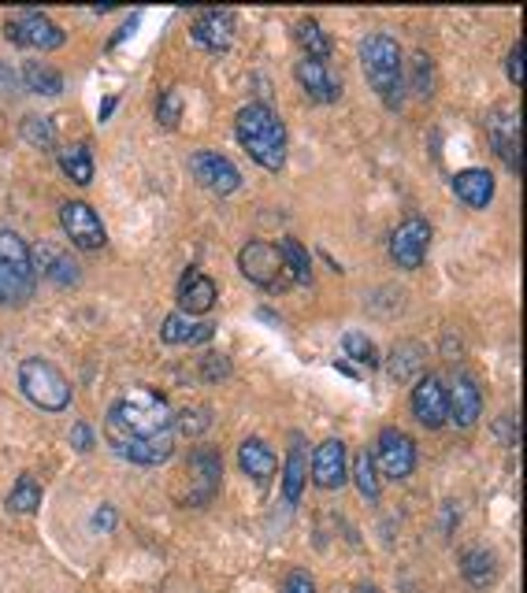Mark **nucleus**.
Instances as JSON below:
<instances>
[{"mask_svg":"<svg viewBox=\"0 0 527 593\" xmlns=\"http://www.w3.org/2000/svg\"><path fill=\"white\" fill-rule=\"evenodd\" d=\"M157 119L164 122L168 130L179 127V119H182V94H179V89H164V94H160Z\"/></svg>","mask_w":527,"mask_h":593,"instance_id":"obj_37","label":"nucleus"},{"mask_svg":"<svg viewBox=\"0 0 527 593\" xmlns=\"http://www.w3.org/2000/svg\"><path fill=\"white\" fill-rule=\"evenodd\" d=\"M361 67L375 97L390 111H398L405 105V60L398 41L390 34H368L361 41Z\"/></svg>","mask_w":527,"mask_h":593,"instance_id":"obj_3","label":"nucleus"},{"mask_svg":"<svg viewBox=\"0 0 527 593\" xmlns=\"http://www.w3.org/2000/svg\"><path fill=\"white\" fill-rule=\"evenodd\" d=\"M23 141L26 145H34V149H53V141H56V130H53V122H49L45 116H26L23 119Z\"/></svg>","mask_w":527,"mask_h":593,"instance_id":"obj_35","label":"nucleus"},{"mask_svg":"<svg viewBox=\"0 0 527 593\" xmlns=\"http://www.w3.org/2000/svg\"><path fill=\"white\" fill-rule=\"evenodd\" d=\"M190 505H208L212 497H216L219 489V475H223V460L219 453H212V449H194L190 453Z\"/></svg>","mask_w":527,"mask_h":593,"instance_id":"obj_16","label":"nucleus"},{"mask_svg":"<svg viewBox=\"0 0 527 593\" xmlns=\"http://www.w3.org/2000/svg\"><path fill=\"white\" fill-rule=\"evenodd\" d=\"M230 375V364L223 360L219 353H208L205 356V378H227Z\"/></svg>","mask_w":527,"mask_h":593,"instance_id":"obj_40","label":"nucleus"},{"mask_svg":"<svg viewBox=\"0 0 527 593\" xmlns=\"http://www.w3.org/2000/svg\"><path fill=\"white\" fill-rule=\"evenodd\" d=\"M279 593H316V582H312L309 571H290Z\"/></svg>","mask_w":527,"mask_h":593,"instance_id":"obj_38","label":"nucleus"},{"mask_svg":"<svg viewBox=\"0 0 527 593\" xmlns=\"http://www.w3.org/2000/svg\"><path fill=\"white\" fill-rule=\"evenodd\" d=\"M486 138H491V149L498 152L505 168L520 179L524 171V157H520V111L502 105L486 116Z\"/></svg>","mask_w":527,"mask_h":593,"instance_id":"obj_8","label":"nucleus"},{"mask_svg":"<svg viewBox=\"0 0 527 593\" xmlns=\"http://www.w3.org/2000/svg\"><path fill=\"white\" fill-rule=\"evenodd\" d=\"M309 483V456H305V442L301 434H293V445H290V456H287V467H282V497L287 505H298L301 500V489Z\"/></svg>","mask_w":527,"mask_h":593,"instance_id":"obj_23","label":"nucleus"},{"mask_svg":"<svg viewBox=\"0 0 527 593\" xmlns=\"http://www.w3.org/2000/svg\"><path fill=\"white\" fill-rule=\"evenodd\" d=\"M293 78L301 82V89L320 100V105H334V100L342 97V82L331 75L327 64H320V60H298V67H293Z\"/></svg>","mask_w":527,"mask_h":593,"instance_id":"obj_19","label":"nucleus"},{"mask_svg":"<svg viewBox=\"0 0 527 593\" xmlns=\"http://www.w3.org/2000/svg\"><path fill=\"white\" fill-rule=\"evenodd\" d=\"M190 171H194L201 186L219 193V197H227V193H235L241 186L238 168L227 157H219V152H194V157H190Z\"/></svg>","mask_w":527,"mask_h":593,"instance_id":"obj_14","label":"nucleus"},{"mask_svg":"<svg viewBox=\"0 0 527 593\" xmlns=\"http://www.w3.org/2000/svg\"><path fill=\"white\" fill-rule=\"evenodd\" d=\"M212 427V408H186L175 416V431L186 438H201Z\"/></svg>","mask_w":527,"mask_h":593,"instance_id":"obj_36","label":"nucleus"},{"mask_svg":"<svg viewBox=\"0 0 527 593\" xmlns=\"http://www.w3.org/2000/svg\"><path fill=\"white\" fill-rule=\"evenodd\" d=\"M453 193H458L469 208L483 212L486 204L494 201V175H491V171H483V168L458 171V175H453Z\"/></svg>","mask_w":527,"mask_h":593,"instance_id":"obj_22","label":"nucleus"},{"mask_svg":"<svg viewBox=\"0 0 527 593\" xmlns=\"http://www.w3.org/2000/svg\"><path fill=\"white\" fill-rule=\"evenodd\" d=\"M461 575H464V582H469L472 590L494 586V579H498L494 553H486V549H464V553H461Z\"/></svg>","mask_w":527,"mask_h":593,"instance_id":"obj_26","label":"nucleus"},{"mask_svg":"<svg viewBox=\"0 0 527 593\" xmlns=\"http://www.w3.org/2000/svg\"><path fill=\"white\" fill-rule=\"evenodd\" d=\"M56 160H60V171H64L75 186H89V182H94V157H89L86 141H75V145L56 149Z\"/></svg>","mask_w":527,"mask_h":593,"instance_id":"obj_25","label":"nucleus"},{"mask_svg":"<svg viewBox=\"0 0 527 593\" xmlns=\"http://www.w3.org/2000/svg\"><path fill=\"white\" fill-rule=\"evenodd\" d=\"M12 89H15V75L4 64H0V94H12Z\"/></svg>","mask_w":527,"mask_h":593,"instance_id":"obj_42","label":"nucleus"},{"mask_svg":"<svg viewBox=\"0 0 527 593\" xmlns=\"http://www.w3.org/2000/svg\"><path fill=\"white\" fill-rule=\"evenodd\" d=\"M428 245H431V223L420 216H409L390 234V260L398 263L401 271H417L423 257H428Z\"/></svg>","mask_w":527,"mask_h":593,"instance_id":"obj_11","label":"nucleus"},{"mask_svg":"<svg viewBox=\"0 0 527 593\" xmlns=\"http://www.w3.org/2000/svg\"><path fill=\"white\" fill-rule=\"evenodd\" d=\"M412 416L420 419L428 431H439V427L450 423V401H445V382L439 375H423L417 386H412Z\"/></svg>","mask_w":527,"mask_h":593,"instance_id":"obj_13","label":"nucleus"},{"mask_svg":"<svg viewBox=\"0 0 527 593\" xmlns=\"http://www.w3.org/2000/svg\"><path fill=\"white\" fill-rule=\"evenodd\" d=\"M353 478H357V489L368 500H379L383 494V483H379V475H375V464H372V456L368 453H357L353 456Z\"/></svg>","mask_w":527,"mask_h":593,"instance_id":"obj_33","label":"nucleus"},{"mask_svg":"<svg viewBox=\"0 0 527 593\" xmlns=\"http://www.w3.org/2000/svg\"><path fill=\"white\" fill-rule=\"evenodd\" d=\"M8 508L19 516H34L42 508V483L34 475H19L12 494H8Z\"/></svg>","mask_w":527,"mask_h":593,"instance_id":"obj_30","label":"nucleus"},{"mask_svg":"<svg viewBox=\"0 0 527 593\" xmlns=\"http://www.w3.org/2000/svg\"><path fill=\"white\" fill-rule=\"evenodd\" d=\"M34 268L37 274H45V279H53L56 285H78V279H83V271H78V263L71 260V252L56 249V245H37L34 252Z\"/></svg>","mask_w":527,"mask_h":593,"instance_id":"obj_20","label":"nucleus"},{"mask_svg":"<svg viewBox=\"0 0 527 593\" xmlns=\"http://www.w3.org/2000/svg\"><path fill=\"white\" fill-rule=\"evenodd\" d=\"M4 37L19 48H37V53H53V48H60L67 41L64 30L45 12H37V8H26V12H19L15 19H8Z\"/></svg>","mask_w":527,"mask_h":593,"instance_id":"obj_6","label":"nucleus"},{"mask_svg":"<svg viewBox=\"0 0 527 593\" xmlns=\"http://www.w3.org/2000/svg\"><path fill=\"white\" fill-rule=\"evenodd\" d=\"M34 290V249L15 230H0V309H26Z\"/></svg>","mask_w":527,"mask_h":593,"instance_id":"obj_4","label":"nucleus"},{"mask_svg":"<svg viewBox=\"0 0 527 593\" xmlns=\"http://www.w3.org/2000/svg\"><path fill=\"white\" fill-rule=\"evenodd\" d=\"M105 438L116 456L138 467H160L175 453V412L153 386H130L108 408Z\"/></svg>","mask_w":527,"mask_h":593,"instance_id":"obj_1","label":"nucleus"},{"mask_svg":"<svg viewBox=\"0 0 527 593\" xmlns=\"http://www.w3.org/2000/svg\"><path fill=\"white\" fill-rule=\"evenodd\" d=\"M23 86L30 94H42V97H60L64 94V75L56 67L42 64V60H30L23 67Z\"/></svg>","mask_w":527,"mask_h":593,"instance_id":"obj_28","label":"nucleus"},{"mask_svg":"<svg viewBox=\"0 0 527 593\" xmlns=\"http://www.w3.org/2000/svg\"><path fill=\"white\" fill-rule=\"evenodd\" d=\"M409 71H412V94L428 100V97L434 94V67H431V56H428V53H412Z\"/></svg>","mask_w":527,"mask_h":593,"instance_id":"obj_34","label":"nucleus"},{"mask_svg":"<svg viewBox=\"0 0 527 593\" xmlns=\"http://www.w3.org/2000/svg\"><path fill=\"white\" fill-rule=\"evenodd\" d=\"M216 282L208 279L205 271H197V268H190L186 274H182V282H179V309L182 315H205L216 309Z\"/></svg>","mask_w":527,"mask_h":593,"instance_id":"obj_18","label":"nucleus"},{"mask_svg":"<svg viewBox=\"0 0 527 593\" xmlns=\"http://www.w3.org/2000/svg\"><path fill=\"white\" fill-rule=\"evenodd\" d=\"M372 464H379L383 475L394 478V483H401V478H409L417 472V442H412L405 431H398V427H387V431L379 434V442H375Z\"/></svg>","mask_w":527,"mask_h":593,"instance_id":"obj_10","label":"nucleus"},{"mask_svg":"<svg viewBox=\"0 0 527 593\" xmlns=\"http://www.w3.org/2000/svg\"><path fill=\"white\" fill-rule=\"evenodd\" d=\"M212 334H216L212 323H197L182 312L168 315L164 326H160V337H164L168 345H201V342H212Z\"/></svg>","mask_w":527,"mask_h":593,"instance_id":"obj_24","label":"nucleus"},{"mask_svg":"<svg viewBox=\"0 0 527 593\" xmlns=\"http://www.w3.org/2000/svg\"><path fill=\"white\" fill-rule=\"evenodd\" d=\"M60 227H64V234L71 238V245L83 252H94V249H105L108 241V230L105 223H100V216L94 208H89L86 201H67L60 204Z\"/></svg>","mask_w":527,"mask_h":593,"instance_id":"obj_9","label":"nucleus"},{"mask_svg":"<svg viewBox=\"0 0 527 593\" xmlns=\"http://www.w3.org/2000/svg\"><path fill=\"white\" fill-rule=\"evenodd\" d=\"M238 268L252 285H260V290H287V285H290V274H287V268H282L279 249H276V245H268V241L241 245Z\"/></svg>","mask_w":527,"mask_h":593,"instance_id":"obj_7","label":"nucleus"},{"mask_svg":"<svg viewBox=\"0 0 527 593\" xmlns=\"http://www.w3.org/2000/svg\"><path fill=\"white\" fill-rule=\"evenodd\" d=\"M505 75H509V82H516V86L524 82V41H516L513 45L509 60H505Z\"/></svg>","mask_w":527,"mask_h":593,"instance_id":"obj_39","label":"nucleus"},{"mask_svg":"<svg viewBox=\"0 0 527 593\" xmlns=\"http://www.w3.org/2000/svg\"><path fill=\"white\" fill-rule=\"evenodd\" d=\"M190 37H194L205 53L223 56L230 45H235V12H230V8H208V12H201L194 19Z\"/></svg>","mask_w":527,"mask_h":593,"instance_id":"obj_12","label":"nucleus"},{"mask_svg":"<svg viewBox=\"0 0 527 593\" xmlns=\"http://www.w3.org/2000/svg\"><path fill=\"white\" fill-rule=\"evenodd\" d=\"M19 390L26 393V401L42 412H67L71 408V382L53 360L42 356H26L19 364Z\"/></svg>","mask_w":527,"mask_h":593,"instance_id":"obj_5","label":"nucleus"},{"mask_svg":"<svg viewBox=\"0 0 527 593\" xmlns=\"http://www.w3.org/2000/svg\"><path fill=\"white\" fill-rule=\"evenodd\" d=\"M423 367V345L420 342H398L390 349V360H387V375L394 382H412Z\"/></svg>","mask_w":527,"mask_h":593,"instance_id":"obj_27","label":"nucleus"},{"mask_svg":"<svg viewBox=\"0 0 527 593\" xmlns=\"http://www.w3.org/2000/svg\"><path fill=\"white\" fill-rule=\"evenodd\" d=\"M71 438H75V449H78V453H89V449H94V431H89L86 423H75V427H71Z\"/></svg>","mask_w":527,"mask_h":593,"instance_id":"obj_41","label":"nucleus"},{"mask_svg":"<svg viewBox=\"0 0 527 593\" xmlns=\"http://www.w3.org/2000/svg\"><path fill=\"white\" fill-rule=\"evenodd\" d=\"M235 134L241 141V149H246L264 171H282V163H287V127H282V119L268 105L252 100V105L238 108Z\"/></svg>","mask_w":527,"mask_h":593,"instance_id":"obj_2","label":"nucleus"},{"mask_svg":"<svg viewBox=\"0 0 527 593\" xmlns=\"http://www.w3.org/2000/svg\"><path fill=\"white\" fill-rule=\"evenodd\" d=\"M279 257H282V268H287V274H290V282H301V285L312 282V257L298 238H282Z\"/></svg>","mask_w":527,"mask_h":593,"instance_id":"obj_29","label":"nucleus"},{"mask_svg":"<svg viewBox=\"0 0 527 593\" xmlns=\"http://www.w3.org/2000/svg\"><path fill=\"white\" fill-rule=\"evenodd\" d=\"M111 111H116V97H108V100H105V105H100V119H108V116H111Z\"/></svg>","mask_w":527,"mask_h":593,"instance_id":"obj_44","label":"nucleus"},{"mask_svg":"<svg viewBox=\"0 0 527 593\" xmlns=\"http://www.w3.org/2000/svg\"><path fill=\"white\" fill-rule=\"evenodd\" d=\"M111 524H116V513H111V508H105V513L94 516V527L97 530H111Z\"/></svg>","mask_w":527,"mask_h":593,"instance_id":"obj_43","label":"nucleus"},{"mask_svg":"<svg viewBox=\"0 0 527 593\" xmlns=\"http://www.w3.org/2000/svg\"><path fill=\"white\" fill-rule=\"evenodd\" d=\"M353 593H379V590H375V586H368V582H364V586H357Z\"/></svg>","mask_w":527,"mask_h":593,"instance_id":"obj_45","label":"nucleus"},{"mask_svg":"<svg viewBox=\"0 0 527 593\" xmlns=\"http://www.w3.org/2000/svg\"><path fill=\"white\" fill-rule=\"evenodd\" d=\"M445 401H450V423L469 431V427L480 423L483 416V390L472 375L453 378V390H445Z\"/></svg>","mask_w":527,"mask_h":593,"instance_id":"obj_17","label":"nucleus"},{"mask_svg":"<svg viewBox=\"0 0 527 593\" xmlns=\"http://www.w3.org/2000/svg\"><path fill=\"white\" fill-rule=\"evenodd\" d=\"M238 467L257 486H268L271 475H276V453H271L268 442H260V438H246V442L238 445Z\"/></svg>","mask_w":527,"mask_h":593,"instance_id":"obj_21","label":"nucleus"},{"mask_svg":"<svg viewBox=\"0 0 527 593\" xmlns=\"http://www.w3.org/2000/svg\"><path fill=\"white\" fill-rule=\"evenodd\" d=\"M349 478V456L342 438H327L312 456V483L320 489H342Z\"/></svg>","mask_w":527,"mask_h":593,"instance_id":"obj_15","label":"nucleus"},{"mask_svg":"<svg viewBox=\"0 0 527 593\" xmlns=\"http://www.w3.org/2000/svg\"><path fill=\"white\" fill-rule=\"evenodd\" d=\"M293 34H298V45L305 48V60H320L323 64V60L331 56V37L323 34V26L316 23V19H301Z\"/></svg>","mask_w":527,"mask_h":593,"instance_id":"obj_31","label":"nucleus"},{"mask_svg":"<svg viewBox=\"0 0 527 593\" xmlns=\"http://www.w3.org/2000/svg\"><path fill=\"white\" fill-rule=\"evenodd\" d=\"M342 353H346L349 360H357L361 367H379V349H375L372 337L361 334V331L342 334Z\"/></svg>","mask_w":527,"mask_h":593,"instance_id":"obj_32","label":"nucleus"}]
</instances>
